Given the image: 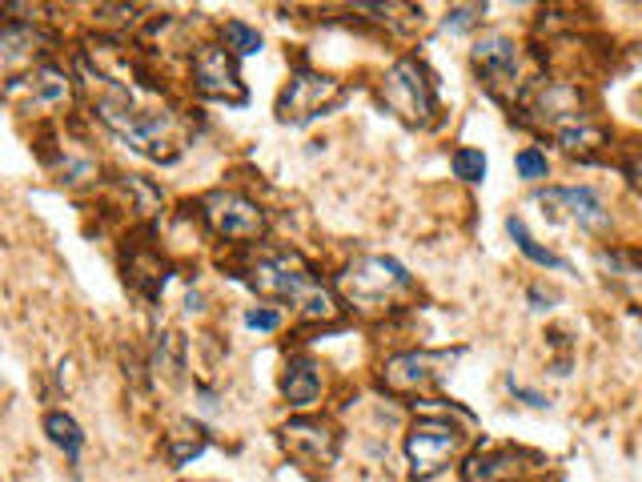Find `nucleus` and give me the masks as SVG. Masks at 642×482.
<instances>
[{"label":"nucleus","mask_w":642,"mask_h":482,"mask_svg":"<svg viewBox=\"0 0 642 482\" xmlns=\"http://www.w3.org/2000/svg\"><path fill=\"white\" fill-rule=\"evenodd\" d=\"M378 93H382V105H386L398 121H406V125L426 129V125L438 121V93H434V81H430V73H426L414 57L394 61L390 73L382 77V89H378Z\"/></svg>","instance_id":"3"},{"label":"nucleus","mask_w":642,"mask_h":482,"mask_svg":"<svg viewBox=\"0 0 642 482\" xmlns=\"http://www.w3.org/2000/svg\"><path fill=\"white\" fill-rule=\"evenodd\" d=\"M510 390H514L530 410H546V406H550V402H546V394H538V390H522V386H514V382H510Z\"/></svg>","instance_id":"29"},{"label":"nucleus","mask_w":642,"mask_h":482,"mask_svg":"<svg viewBox=\"0 0 642 482\" xmlns=\"http://www.w3.org/2000/svg\"><path fill=\"white\" fill-rule=\"evenodd\" d=\"M458 422H470V410L462 406H450V410H438V414H422L410 434H406V458H410V474L418 482L434 478L442 466H450V458L462 450L466 434Z\"/></svg>","instance_id":"1"},{"label":"nucleus","mask_w":642,"mask_h":482,"mask_svg":"<svg viewBox=\"0 0 642 482\" xmlns=\"http://www.w3.org/2000/svg\"><path fill=\"white\" fill-rule=\"evenodd\" d=\"M221 45L233 57H253V53H261V33L253 25H245V21H225L221 25Z\"/></svg>","instance_id":"22"},{"label":"nucleus","mask_w":642,"mask_h":482,"mask_svg":"<svg viewBox=\"0 0 642 482\" xmlns=\"http://www.w3.org/2000/svg\"><path fill=\"white\" fill-rule=\"evenodd\" d=\"M125 278L133 282V290H141L149 302L153 298H161V290H165V282H169V266H165V258L157 254V250H137L129 262H125Z\"/></svg>","instance_id":"16"},{"label":"nucleus","mask_w":642,"mask_h":482,"mask_svg":"<svg viewBox=\"0 0 642 482\" xmlns=\"http://www.w3.org/2000/svg\"><path fill=\"white\" fill-rule=\"evenodd\" d=\"M165 446H169V458L177 462V466H185L189 458H197L205 446H209V434H205V426H193V422H181L169 438H165Z\"/></svg>","instance_id":"20"},{"label":"nucleus","mask_w":642,"mask_h":482,"mask_svg":"<svg viewBox=\"0 0 642 482\" xmlns=\"http://www.w3.org/2000/svg\"><path fill=\"white\" fill-rule=\"evenodd\" d=\"M338 446H342V438H338L334 422H326V418L297 414L281 426V450L301 466H334Z\"/></svg>","instance_id":"9"},{"label":"nucleus","mask_w":642,"mask_h":482,"mask_svg":"<svg viewBox=\"0 0 642 482\" xmlns=\"http://www.w3.org/2000/svg\"><path fill=\"white\" fill-rule=\"evenodd\" d=\"M21 89L29 93V109H49V105H65V101H69L73 81H69V73L57 69V65H37L29 77H9L5 97H9V93H21Z\"/></svg>","instance_id":"13"},{"label":"nucleus","mask_w":642,"mask_h":482,"mask_svg":"<svg viewBox=\"0 0 642 482\" xmlns=\"http://www.w3.org/2000/svg\"><path fill=\"white\" fill-rule=\"evenodd\" d=\"M153 370H157V374H165L169 382H177V378H181V370H185V346H181V334H173V330L157 334Z\"/></svg>","instance_id":"21"},{"label":"nucleus","mask_w":642,"mask_h":482,"mask_svg":"<svg viewBox=\"0 0 642 482\" xmlns=\"http://www.w3.org/2000/svg\"><path fill=\"white\" fill-rule=\"evenodd\" d=\"M57 41L49 33H41L37 25H21V21H9L5 33H0V53H5V69L13 77V69L21 61H33L37 53H49Z\"/></svg>","instance_id":"14"},{"label":"nucleus","mask_w":642,"mask_h":482,"mask_svg":"<svg viewBox=\"0 0 642 482\" xmlns=\"http://www.w3.org/2000/svg\"><path fill=\"white\" fill-rule=\"evenodd\" d=\"M446 358L442 354H430V350H402L394 358H386L382 366V386L390 394H426L434 382H438V366Z\"/></svg>","instance_id":"10"},{"label":"nucleus","mask_w":642,"mask_h":482,"mask_svg":"<svg viewBox=\"0 0 642 482\" xmlns=\"http://www.w3.org/2000/svg\"><path fill=\"white\" fill-rule=\"evenodd\" d=\"M125 189H129V197H133V205H137L141 213H157V209H161V189H153L145 177L129 173V177H125Z\"/></svg>","instance_id":"27"},{"label":"nucleus","mask_w":642,"mask_h":482,"mask_svg":"<svg viewBox=\"0 0 642 482\" xmlns=\"http://www.w3.org/2000/svg\"><path fill=\"white\" fill-rule=\"evenodd\" d=\"M281 394L289 406L297 410H309L317 398H321V366L309 362V358H293L281 374Z\"/></svg>","instance_id":"15"},{"label":"nucleus","mask_w":642,"mask_h":482,"mask_svg":"<svg viewBox=\"0 0 642 482\" xmlns=\"http://www.w3.org/2000/svg\"><path fill=\"white\" fill-rule=\"evenodd\" d=\"M482 21H486V5H454V9L446 13L442 29H446V33H470V29H478Z\"/></svg>","instance_id":"24"},{"label":"nucleus","mask_w":642,"mask_h":482,"mask_svg":"<svg viewBox=\"0 0 642 482\" xmlns=\"http://www.w3.org/2000/svg\"><path fill=\"white\" fill-rule=\"evenodd\" d=\"M622 169H626V177H630V185H638V189H642V153H634V157H630V161H626Z\"/></svg>","instance_id":"30"},{"label":"nucleus","mask_w":642,"mask_h":482,"mask_svg":"<svg viewBox=\"0 0 642 482\" xmlns=\"http://www.w3.org/2000/svg\"><path fill=\"white\" fill-rule=\"evenodd\" d=\"M45 434L53 438V446H61V450L69 454V462H77V458H81L85 434H81V426H77V418H73V414H65V410L45 414Z\"/></svg>","instance_id":"18"},{"label":"nucleus","mask_w":642,"mask_h":482,"mask_svg":"<svg viewBox=\"0 0 642 482\" xmlns=\"http://www.w3.org/2000/svg\"><path fill=\"white\" fill-rule=\"evenodd\" d=\"M470 61L482 77V85L498 97V101H518L522 97V81H518V45L506 37V33H494V37H482L474 49H470Z\"/></svg>","instance_id":"8"},{"label":"nucleus","mask_w":642,"mask_h":482,"mask_svg":"<svg viewBox=\"0 0 642 482\" xmlns=\"http://www.w3.org/2000/svg\"><path fill=\"white\" fill-rule=\"evenodd\" d=\"M514 165H518V177L522 181H546L550 177V161H546V153L542 149H522L518 157H514Z\"/></svg>","instance_id":"26"},{"label":"nucleus","mask_w":642,"mask_h":482,"mask_svg":"<svg viewBox=\"0 0 642 482\" xmlns=\"http://www.w3.org/2000/svg\"><path fill=\"white\" fill-rule=\"evenodd\" d=\"M245 282L273 302H305L317 290L313 266L297 250H257L245 266Z\"/></svg>","instance_id":"2"},{"label":"nucleus","mask_w":642,"mask_h":482,"mask_svg":"<svg viewBox=\"0 0 642 482\" xmlns=\"http://www.w3.org/2000/svg\"><path fill=\"white\" fill-rule=\"evenodd\" d=\"M538 205H546L550 213H566L578 229L586 233H606L610 229V209L602 205V197L590 185H566V189H546L538 193Z\"/></svg>","instance_id":"11"},{"label":"nucleus","mask_w":642,"mask_h":482,"mask_svg":"<svg viewBox=\"0 0 642 482\" xmlns=\"http://www.w3.org/2000/svg\"><path fill=\"white\" fill-rule=\"evenodd\" d=\"M506 233L514 237V246H518L534 266H542V270H570L558 254H550L546 246H538V241L530 237V229H526V221H522V217H506Z\"/></svg>","instance_id":"19"},{"label":"nucleus","mask_w":642,"mask_h":482,"mask_svg":"<svg viewBox=\"0 0 642 482\" xmlns=\"http://www.w3.org/2000/svg\"><path fill=\"white\" fill-rule=\"evenodd\" d=\"M450 169H454V177H462V181L478 185V181H486V169H490V165H486V153H482V149L462 145V149H454Z\"/></svg>","instance_id":"23"},{"label":"nucleus","mask_w":642,"mask_h":482,"mask_svg":"<svg viewBox=\"0 0 642 482\" xmlns=\"http://www.w3.org/2000/svg\"><path fill=\"white\" fill-rule=\"evenodd\" d=\"M554 141H558L570 157H590V153H598V149L610 145V133H606L602 125H594V121H578V125H566L562 133H554Z\"/></svg>","instance_id":"17"},{"label":"nucleus","mask_w":642,"mask_h":482,"mask_svg":"<svg viewBox=\"0 0 642 482\" xmlns=\"http://www.w3.org/2000/svg\"><path fill=\"white\" fill-rule=\"evenodd\" d=\"M189 81L205 101H225V105H245V85L237 73V57L225 45H197L189 61Z\"/></svg>","instance_id":"7"},{"label":"nucleus","mask_w":642,"mask_h":482,"mask_svg":"<svg viewBox=\"0 0 642 482\" xmlns=\"http://www.w3.org/2000/svg\"><path fill=\"white\" fill-rule=\"evenodd\" d=\"M526 462H538V454H522V450H474L462 462V482H518L526 474Z\"/></svg>","instance_id":"12"},{"label":"nucleus","mask_w":642,"mask_h":482,"mask_svg":"<svg viewBox=\"0 0 642 482\" xmlns=\"http://www.w3.org/2000/svg\"><path fill=\"white\" fill-rule=\"evenodd\" d=\"M342 97H346L342 81H334L326 73H313V69H297L277 97V121L281 125H309L317 117H326Z\"/></svg>","instance_id":"6"},{"label":"nucleus","mask_w":642,"mask_h":482,"mask_svg":"<svg viewBox=\"0 0 642 482\" xmlns=\"http://www.w3.org/2000/svg\"><path fill=\"white\" fill-rule=\"evenodd\" d=\"M201 221L209 225V233H217L221 241H237V246H249V241H261L269 229V217L257 201H249L237 189H213L201 197Z\"/></svg>","instance_id":"5"},{"label":"nucleus","mask_w":642,"mask_h":482,"mask_svg":"<svg viewBox=\"0 0 642 482\" xmlns=\"http://www.w3.org/2000/svg\"><path fill=\"white\" fill-rule=\"evenodd\" d=\"M245 326H249V330L269 334V330H277V326H281V314H277V310H269V306H253V310H245Z\"/></svg>","instance_id":"28"},{"label":"nucleus","mask_w":642,"mask_h":482,"mask_svg":"<svg viewBox=\"0 0 642 482\" xmlns=\"http://www.w3.org/2000/svg\"><path fill=\"white\" fill-rule=\"evenodd\" d=\"M301 314H305L309 322H330V318L338 314V298H334L326 286H317V290L301 302Z\"/></svg>","instance_id":"25"},{"label":"nucleus","mask_w":642,"mask_h":482,"mask_svg":"<svg viewBox=\"0 0 642 482\" xmlns=\"http://www.w3.org/2000/svg\"><path fill=\"white\" fill-rule=\"evenodd\" d=\"M338 290L346 294L350 306L358 310H382L394 294L410 290V274L398 258H386V254H374V258H362L354 262L342 278H338Z\"/></svg>","instance_id":"4"}]
</instances>
